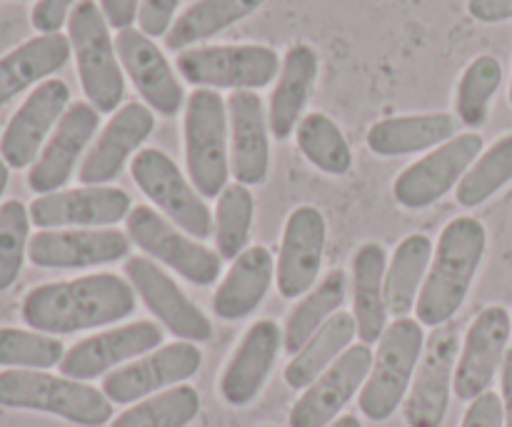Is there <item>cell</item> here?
Masks as SVG:
<instances>
[{
  "label": "cell",
  "mask_w": 512,
  "mask_h": 427,
  "mask_svg": "<svg viewBox=\"0 0 512 427\" xmlns=\"http://www.w3.org/2000/svg\"><path fill=\"white\" fill-rule=\"evenodd\" d=\"M133 313V285L115 273H95L38 285L20 305V318L28 323V328L55 338L105 328Z\"/></svg>",
  "instance_id": "cell-1"
},
{
  "label": "cell",
  "mask_w": 512,
  "mask_h": 427,
  "mask_svg": "<svg viewBox=\"0 0 512 427\" xmlns=\"http://www.w3.org/2000/svg\"><path fill=\"white\" fill-rule=\"evenodd\" d=\"M485 250H488V230L478 218L460 215L445 225L435 245L428 278L415 303L420 325L440 328L453 323L458 310L468 300Z\"/></svg>",
  "instance_id": "cell-2"
},
{
  "label": "cell",
  "mask_w": 512,
  "mask_h": 427,
  "mask_svg": "<svg viewBox=\"0 0 512 427\" xmlns=\"http://www.w3.org/2000/svg\"><path fill=\"white\" fill-rule=\"evenodd\" d=\"M0 408L48 413L83 427H100L113 420V403L103 390L45 370L0 373Z\"/></svg>",
  "instance_id": "cell-3"
},
{
  "label": "cell",
  "mask_w": 512,
  "mask_h": 427,
  "mask_svg": "<svg viewBox=\"0 0 512 427\" xmlns=\"http://www.w3.org/2000/svg\"><path fill=\"white\" fill-rule=\"evenodd\" d=\"M183 140L190 183L205 200H215L225 190L230 175L228 103L218 90L195 88L188 95Z\"/></svg>",
  "instance_id": "cell-4"
},
{
  "label": "cell",
  "mask_w": 512,
  "mask_h": 427,
  "mask_svg": "<svg viewBox=\"0 0 512 427\" xmlns=\"http://www.w3.org/2000/svg\"><path fill=\"white\" fill-rule=\"evenodd\" d=\"M68 40L85 98L98 113L113 115L125 98V75L110 25L95 0L75 5L68 18Z\"/></svg>",
  "instance_id": "cell-5"
},
{
  "label": "cell",
  "mask_w": 512,
  "mask_h": 427,
  "mask_svg": "<svg viewBox=\"0 0 512 427\" xmlns=\"http://www.w3.org/2000/svg\"><path fill=\"white\" fill-rule=\"evenodd\" d=\"M425 333L418 320L395 318L378 340L368 380L360 390V413L373 423H385L395 415L413 385L415 370L423 358Z\"/></svg>",
  "instance_id": "cell-6"
},
{
  "label": "cell",
  "mask_w": 512,
  "mask_h": 427,
  "mask_svg": "<svg viewBox=\"0 0 512 427\" xmlns=\"http://www.w3.org/2000/svg\"><path fill=\"white\" fill-rule=\"evenodd\" d=\"M280 63L270 45H203L178 53V73L185 83L208 90H253L268 88L278 80Z\"/></svg>",
  "instance_id": "cell-7"
},
{
  "label": "cell",
  "mask_w": 512,
  "mask_h": 427,
  "mask_svg": "<svg viewBox=\"0 0 512 427\" xmlns=\"http://www.w3.org/2000/svg\"><path fill=\"white\" fill-rule=\"evenodd\" d=\"M130 178L145 198L153 200L160 213L190 238L208 240L213 235L215 215L168 153L143 148L130 160Z\"/></svg>",
  "instance_id": "cell-8"
},
{
  "label": "cell",
  "mask_w": 512,
  "mask_h": 427,
  "mask_svg": "<svg viewBox=\"0 0 512 427\" xmlns=\"http://www.w3.org/2000/svg\"><path fill=\"white\" fill-rule=\"evenodd\" d=\"M128 238L148 255L150 260L168 265L188 283L198 288H210L220 278L223 258L218 250H210L200 240L190 238L188 233L170 223L150 205H138L125 218Z\"/></svg>",
  "instance_id": "cell-9"
},
{
  "label": "cell",
  "mask_w": 512,
  "mask_h": 427,
  "mask_svg": "<svg viewBox=\"0 0 512 427\" xmlns=\"http://www.w3.org/2000/svg\"><path fill=\"white\" fill-rule=\"evenodd\" d=\"M485 140L478 130L458 133L410 163L393 183V198L408 210H425L443 200L463 180L470 165L483 155Z\"/></svg>",
  "instance_id": "cell-10"
},
{
  "label": "cell",
  "mask_w": 512,
  "mask_h": 427,
  "mask_svg": "<svg viewBox=\"0 0 512 427\" xmlns=\"http://www.w3.org/2000/svg\"><path fill=\"white\" fill-rule=\"evenodd\" d=\"M203 368V350L195 343L175 340L103 378V393L113 405H133L163 390L183 385Z\"/></svg>",
  "instance_id": "cell-11"
},
{
  "label": "cell",
  "mask_w": 512,
  "mask_h": 427,
  "mask_svg": "<svg viewBox=\"0 0 512 427\" xmlns=\"http://www.w3.org/2000/svg\"><path fill=\"white\" fill-rule=\"evenodd\" d=\"M125 278L135 295L143 300L155 320L165 325L170 335L185 343H208L213 338V323L208 315L185 295V290L148 255L125 260Z\"/></svg>",
  "instance_id": "cell-12"
},
{
  "label": "cell",
  "mask_w": 512,
  "mask_h": 427,
  "mask_svg": "<svg viewBox=\"0 0 512 427\" xmlns=\"http://www.w3.org/2000/svg\"><path fill=\"white\" fill-rule=\"evenodd\" d=\"M458 325L448 323L433 328L425 338L423 358L415 370L413 385L405 398V423L408 427H440L448 415L450 393L458 365Z\"/></svg>",
  "instance_id": "cell-13"
},
{
  "label": "cell",
  "mask_w": 512,
  "mask_h": 427,
  "mask_svg": "<svg viewBox=\"0 0 512 427\" xmlns=\"http://www.w3.org/2000/svg\"><path fill=\"white\" fill-rule=\"evenodd\" d=\"M68 108L70 88L65 80L48 78L30 90L0 135V158L10 170H23L38 160L40 150Z\"/></svg>",
  "instance_id": "cell-14"
},
{
  "label": "cell",
  "mask_w": 512,
  "mask_h": 427,
  "mask_svg": "<svg viewBox=\"0 0 512 427\" xmlns=\"http://www.w3.org/2000/svg\"><path fill=\"white\" fill-rule=\"evenodd\" d=\"M512 335L510 313L503 305H488L480 310L478 318L470 323L465 333L463 350L455 365L453 390L458 400L473 403L483 393H488L498 373L503 370L508 343Z\"/></svg>",
  "instance_id": "cell-15"
},
{
  "label": "cell",
  "mask_w": 512,
  "mask_h": 427,
  "mask_svg": "<svg viewBox=\"0 0 512 427\" xmlns=\"http://www.w3.org/2000/svg\"><path fill=\"white\" fill-rule=\"evenodd\" d=\"M370 345H350L290 408V427H328L340 418L345 405L363 390L373 368Z\"/></svg>",
  "instance_id": "cell-16"
},
{
  "label": "cell",
  "mask_w": 512,
  "mask_h": 427,
  "mask_svg": "<svg viewBox=\"0 0 512 427\" xmlns=\"http://www.w3.org/2000/svg\"><path fill=\"white\" fill-rule=\"evenodd\" d=\"M163 343V330L153 320H135V323L118 325L105 333L90 335L73 348L65 350L63 363L58 365L65 378L95 380L110 375L113 370L128 365V360H138L153 353Z\"/></svg>",
  "instance_id": "cell-17"
},
{
  "label": "cell",
  "mask_w": 512,
  "mask_h": 427,
  "mask_svg": "<svg viewBox=\"0 0 512 427\" xmlns=\"http://www.w3.org/2000/svg\"><path fill=\"white\" fill-rule=\"evenodd\" d=\"M128 233L113 228L40 230L30 238L28 260L45 270H85L125 260L130 253Z\"/></svg>",
  "instance_id": "cell-18"
},
{
  "label": "cell",
  "mask_w": 512,
  "mask_h": 427,
  "mask_svg": "<svg viewBox=\"0 0 512 427\" xmlns=\"http://www.w3.org/2000/svg\"><path fill=\"white\" fill-rule=\"evenodd\" d=\"M133 210V200L115 185H83L38 195L30 203V220L40 230L60 228H110L125 220Z\"/></svg>",
  "instance_id": "cell-19"
},
{
  "label": "cell",
  "mask_w": 512,
  "mask_h": 427,
  "mask_svg": "<svg viewBox=\"0 0 512 427\" xmlns=\"http://www.w3.org/2000/svg\"><path fill=\"white\" fill-rule=\"evenodd\" d=\"M328 223L315 205H298L288 215L278 250V293L285 300H298L315 288L323 268Z\"/></svg>",
  "instance_id": "cell-20"
},
{
  "label": "cell",
  "mask_w": 512,
  "mask_h": 427,
  "mask_svg": "<svg viewBox=\"0 0 512 427\" xmlns=\"http://www.w3.org/2000/svg\"><path fill=\"white\" fill-rule=\"evenodd\" d=\"M155 115L145 103L130 100L120 105L100 130L98 140L90 145L88 155L83 158L78 170V180L83 185H110L125 163L133 160L143 150L145 140L153 135Z\"/></svg>",
  "instance_id": "cell-21"
},
{
  "label": "cell",
  "mask_w": 512,
  "mask_h": 427,
  "mask_svg": "<svg viewBox=\"0 0 512 427\" xmlns=\"http://www.w3.org/2000/svg\"><path fill=\"white\" fill-rule=\"evenodd\" d=\"M115 48H118L123 73L135 85L143 103L163 118L178 115L188 98L158 43L140 28H125L115 38Z\"/></svg>",
  "instance_id": "cell-22"
},
{
  "label": "cell",
  "mask_w": 512,
  "mask_h": 427,
  "mask_svg": "<svg viewBox=\"0 0 512 427\" xmlns=\"http://www.w3.org/2000/svg\"><path fill=\"white\" fill-rule=\"evenodd\" d=\"M98 123L100 113L88 100L70 103V108L65 110L60 123L55 125L48 143L40 150L38 160L30 165L28 188L35 195L58 193L68 183L75 165L83 158L85 148H88L90 140L98 133Z\"/></svg>",
  "instance_id": "cell-23"
},
{
  "label": "cell",
  "mask_w": 512,
  "mask_h": 427,
  "mask_svg": "<svg viewBox=\"0 0 512 427\" xmlns=\"http://www.w3.org/2000/svg\"><path fill=\"white\" fill-rule=\"evenodd\" d=\"M280 348H283V330L278 328L275 320H255L245 330L243 340L220 375L218 390L225 405L245 408L263 393Z\"/></svg>",
  "instance_id": "cell-24"
},
{
  "label": "cell",
  "mask_w": 512,
  "mask_h": 427,
  "mask_svg": "<svg viewBox=\"0 0 512 427\" xmlns=\"http://www.w3.org/2000/svg\"><path fill=\"white\" fill-rule=\"evenodd\" d=\"M230 173L240 185H263L270 175V123L263 98L253 90L230 93Z\"/></svg>",
  "instance_id": "cell-25"
},
{
  "label": "cell",
  "mask_w": 512,
  "mask_h": 427,
  "mask_svg": "<svg viewBox=\"0 0 512 427\" xmlns=\"http://www.w3.org/2000/svg\"><path fill=\"white\" fill-rule=\"evenodd\" d=\"M318 70L320 58L313 45L295 43L283 55L278 83L268 100L270 135L275 140H288L298 130L303 110L318 80Z\"/></svg>",
  "instance_id": "cell-26"
},
{
  "label": "cell",
  "mask_w": 512,
  "mask_h": 427,
  "mask_svg": "<svg viewBox=\"0 0 512 427\" xmlns=\"http://www.w3.org/2000/svg\"><path fill=\"white\" fill-rule=\"evenodd\" d=\"M275 280V260L265 245H250L233 260L213 295V313L225 323L250 318Z\"/></svg>",
  "instance_id": "cell-27"
},
{
  "label": "cell",
  "mask_w": 512,
  "mask_h": 427,
  "mask_svg": "<svg viewBox=\"0 0 512 427\" xmlns=\"http://www.w3.org/2000/svg\"><path fill=\"white\" fill-rule=\"evenodd\" d=\"M458 135V118L450 113L395 115L370 125L365 143L380 158H400L433 150Z\"/></svg>",
  "instance_id": "cell-28"
},
{
  "label": "cell",
  "mask_w": 512,
  "mask_h": 427,
  "mask_svg": "<svg viewBox=\"0 0 512 427\" xmlns=\"http://www.w3.org/2000/svg\"><path fill=\"white\" fill-rule=\"evenodd\" d=\"M73 55L68 35H35L0 58V108L65 68Z\"/></svg>",
  "instance_id": "cell-29"
},
{
  "label": "cell",
  "mask_w": 512,
  "mask_h": 427,
  "mask_svg": "<svg viewBox=\"0 0 512 427\" xmlns=\"http://www.w3.org/2000/svg\"><path fill=\"white\" fill-rule=\"evenodd\" d=\"M385 270L388 255L380 243H363L353 258V318L358 338L375 345L388 328V303H385Z\"/></svg>",
  "instance_id": "cell-30"
},
{
  "label": "cell",
  "mask_w": 512,
  "mask_h": 427,
  "mask_svg": "<svg viewBox=\"0 0 512 427\" xmlns=\"http://www.w3.org/2000/svg\"><path fill=\"white\" fill-rule=\"evenodd\" d=\"M433 253V240L423 233L405 235L393 250V258L388 260V270H385V303L393 318H408L415 310L430 263H433Z\"/></svg>",
  "instance_id": "cell-31"
},
{
  "label": "cell",
  "mask_w": 512,
  "mask_h": 427,
  "mask_svg": "<svg viewBox=\"0 0 512 427\" xmlns=\"http://www.w3.org/2000/svg\"><path fill=\"white\" fill-rule=\"evenodd\" d=\"M355 335H358V325H355L353 313H343V310L335 313L285 365L283 378L288 388L305 390L313 385L353 345Z\"/></svg>",
  "instance_id": "cell-32"
},
{
  "label": "cell",
  "mask_w": 512,
  "mask_h": 427,
  "mask_svg": "<svg viewBox=\"0 0 512 427\" xmlns=\"http://www.w3.org/2000/svg\"><path fill=\"white\" fill-rule=\"evenodd\" d=\"M263 5L265 0H195L175 18L173 28L165 35V48L173 53L195 48L200 40L215 38Z\"/></svg>",
  "instance_id": "cell-33"
},
{
  "label": "cell",
  "mask_w": 512,
  "mask_h": 427,
  "mask_svg": "<svg viewBox=\"0 0 512 427\" xmlns=\"http://www.w3.org/2000/svg\"><path fill=\"white\" fill-rule=\"evenodd\" d=\"M348 295V275L343 270H330L310 293L300 298L288 313L283 325V350L295 355L335 313H340Z\"/></svg>",
  "instance_id": "cell-34"
},
{
  "label": "cell",
  "mask_w": 512,
  "mask_h": 427,
  "mask_svg": "<svg viewBox=\"0 0 512 427\" xmlns=\"http://www.w3.org/2000/svg\"><path fill=\"white\" fill-rule=\"evenodd\" d=\"M295 138H298V148L303 158L313 168H318L320 173L340 178V175H348L350 168H353L350 143L330 115L318 113V110L303 115L298 130H295Z\"/></svg>",
  "instance_id": "cell-35"
},
{
  "label": "cell",
  "mask_w": 512,
  "mask_h": 427,
  "mask_svg": "<svg viewBox=\"0 0 512 427\" xmlns=\"http://www.w3.org/2000/svg\"><path fill=\"white\" fill-rule=\"evenodd\" d=\"M503 83V65L495 55H478L468 63L455 90V118L465 128L478 130L488 123L490 103Z\"/></svg>",
  "instance_id": "cell-36"
},
{
  "label": "cell",
  "mask_w": 512,
  "mask_h": 427,
  "mask_svg": "<svg viewBox=\"0 0 512 427\" xmlns=\"http://www.w3.org/2000/svg\"><path fill=\"white\" fill-rule=\"evenodd\" d=\"M200 413V395L193 385H175L140 400L120 413L110 427H188Z\"/></svg>",
  "instance_id": "cell-37"
},
{
  "label": "cell",
  "mask_w": 512,
  "mask_h": 427,
  "mask_svg": "<svg viewBox=\"0 0 512 427\" xmlns=\"http://www.w3.org/2000/svg\"><path fill=\"white\" fill-rule=\"evenodd\" d=\"M512 183V133L495 140L455 188V200L463 208H478Z\"/></svg>",
  "instance_id": "cell-38"
},
{
  "label": "cell",
  "mask_w": 512,
  "mask_h": 427,
  "mask_svg": "<svg viewBox=\"0 0 512 427\" xmlns=\"http://www.w3.org/2000/svg\"><path fill=\"white\" fill-rule=\"evenodd\" d=\"M255 218V198L248 185L228 183L223 193L218 195V208H215V245L223 260H235L248 248L250 230Z\"/></svg>",
  "instance_id": "cell-39"
},
{
  "label": "cell",
  "mask_w": 512,
  "mask_h": 427,
  "mask_svg": "<svg viewBox=\"0 0 512 427\" xmlns=\"http://www.w3.org/2000/svg\"><path fill=\"white\" fill-rule=\"evenodd\" d=\"M65 345L55 335L38 330L0 328V368L50 370L63 363Z\"/></svg>",
  "instance_id": "cell-40"
},
{
  "label": "cell",
  "mask_w": 512,
  "mask_h": 427,
  "mask_svg": "<svg viewBox=\"0 0 512 427\" xmlns=\"http://www.w3.org/2000/svg\"><path fill=\"white\" fill-rule=\"evenodd\" d=\"M30 210L20 200L0 205V293L13 288L30 245Z\"/></svg>",
  "instance_id": "cell-41"
},
{
  "label": "cell",
  "mask_w": 512,
  "mask_h": 427,
  "mask_svg": "<svg viewBox=\"0 0 512 427\" xmlns=\"http://www.w3.org/2000/svg\"><path fill=\"white\" fill-rule=\"evenodd\" d=\"M180 0H140L138 28L150 38H165L178 18Z\"/></svg>",
  "instance_id": "cell-42"
},
{
  "label": "cell",
  "mask_w": 512,
  "mask_h": 427,
  "mask_svg": "<svg viewBox=\"0 0 512 427\" xmlns=\"http://www.w3.org/2000/svg\"><path fill=\"white\" fill-rule=\"evenodd\" d=\"M78 3L80 0H38L30 10V23L38 30V35L60 33Z\"/></svg>",
  "instance_id": "cell-43"
},
{
  "label": "cell",
  "mask_w": 512,
  "mask_h": 427,
  "mask_svg": "<svg viewBox=\"0 0 512 427\" xmlns=\"http://www.w3.org/2000/svg\"><path fill=\"white\" fill-rule=\"evenodd\" d=\"M460 427H505L503 400L498 393L488 390L468 405Z\"/></svg>",
  "instance_id": "cell-44"
},
{
  "label": "cell",
  "mask_w": 512,
  "mask_h": 427,
  "mask_svg": "<svg viewBox=\"0 0 512 427\" xmlns=\"http://www.w3.org/2000/svg\"><path fill=\"white\" fill-rule=\"evenodd\" d=\"M98 5L110 28H115L118 33L125 28H133V23L138 20L140 0H100Z\"/></svg>",
  "instance_id": "cell-45"
},
{
  "label": "cell",
  "mask_w": 512,
  "mask_h": 427,
  "mask_svg": "<svg viewBox=\"0 0 512 427\" xmlns=\"http://www.w3.org/2000/svg\"><path fill=\"white\" fill-rule=\"evenodd\" d=\"M468 13L478 23L512 20V0H468Z\"/></svg>",
  "instance_id": "cell-46"
},
{
  "label": "cell",
  "mask_w": 512,
  "mask_h": 427,
  "mask_svg": "<svg viewBox=\"0 0 512 427\" xmlns=\"http://www.w3.org/2000/svg\"><path fill=\"white\" fill-rule=\"evenodd\" d=\"M500 400H503L505 427H512V348L505 355L503 370H500Z\"/></svg>",
  "instance_id": "cell-47"
},
{
  "label": "cell",
  "mask_w": 512,
  "mask_h": 427,
  "mask_svg": "<svg viewBox=\"0 0 512 427\" xmlns=\"http://www.w3.org/2000/svg\"><path fill=\"white\" fill-rule=\"evenodd\" d=\"M328 427H363V425H360V420L355 418V415H340V418L333 420Z\"/></svg>",
  "instance_id": "cell-48"
},
{
  "label": "cell",
  "mask_w": 512,
  "mask_h": 427,
  "mask_svg": "<svg viewBox=\"0 0 512 427\" xmlns=\"http://www.w3.org/2000/svg\"><path fill=\"white\" fill-rule=\"evenodd\" d=\"M8 180H10V168L3 158H0V200H3L5 188H8Z\"/></svg>",
  "instance_id": "cell-49"
},
{
  "label": "cell",
  "mask_w": 512,
  "mask_h": 427,
  "mask_svg": "<svg viewBox=\"0 0 512 427\" xmlns=\"http://www.w3.org/2000/svg\"><path fill=\"white\" fill-rule=\"evenodd\" d=\"M508 95H510V105H512V75H510V93Z\"/></svg>",
  "instance_id": "cell-50"
},
{
  "label": "cell",
  "mask_w": 512,
  "mask_h": 427,
  "mask_svg": "<svg viewBox=\"0 0 512 427\" xmlns=\"http://www.w3.org/2000/svg\"><path fill=\"white\" fill-rule=\"evenodd\" d=\"M263 427H273V425H263Z\"/></svg>",
  "instance_id": "cell-51"
},
{
  "label": "cell",
  "mask_w": 512,
  "mask_h": 427,
  "mask_svg": "<svg viewBox=\"0 0 512 427\" xmlns=\"http://www.w3.org/2000/svg\"><path fill=\"white\" fill-rule=\"evenodd\" d=\"M510 320H512V313H510Z\"/></svg>",
  "instance_id": "cell-52"
}]
</instances>
